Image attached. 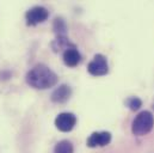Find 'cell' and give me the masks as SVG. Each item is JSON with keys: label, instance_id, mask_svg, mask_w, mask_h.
Listing matches in <instances>:
<instances>
[{"label": "cell", "instance_id": "obj_1", "mask_svg": "<svg viewBox=\"0 0 154 153\" xmlns=\"http://www.w3.org/2000/svg\"><path fill=\"white\" fill-rule=\"evenodd\" d=\"M57 80L59 76H56V73L43 64L36 65L26 74V83L34 89H38V90L53 87L54 85L57 84Z\"/></svg>", "mask_w": 154, "mask_h": 153}, {"label": "cell", "instance_id": "obj_2", "mask_svg": "<svg viewBox=\"0 0 154 153\" xmlns=\"http://www.w3.org/2000/svg\"><path fill=\"white\" fill-rule=\"evenodd\" d=\"M154 126V117L149 111H142L136 116L133 122L131 130L135 135H146L148 134Z\"/></svg>", "mask_w": 154, "mask_h": 153}, {"label": "cell", "instance_id": "obj_3", "mask_svg": "<svg viewBox=\"0 0 154 153\" xmlns=\"http://www.w3.org/2000/svg\"><path fill=\"white\" fill-rule=\"evenodd\" d=\"M87 71L92 76H104L109 72V66H108V61L106 58L102 54H97L93 60L88 64L87 66Z\"/></svg>", "mask_w": 154, "mask_h": 153}, {"label": "cell", "instance_id": "obj_4", "mask_svg": "<svg viewBox=\"0 0 154 153\" xmlns=\"http://www.w3.org/2000/svg\"><path fill=\"white\" fill-rule=\"evenodd\" d=\"M48 16H49V12L45 7L35 6L26 12L25 19H26L28 25H36V24L43 23L44 20H47Z\"/></svg>", "mask_w": 154, "mask_h": 153}, {"label": "cell", "instance_id": "obj_5", "mask_svg": "<svg viewBox=\"0 0 154 153\" xmlns=\"http://www.w3.org/2000/svg\"><path fill=\"white\" fill-rule=\"evenodd\" d=\"M77 123V117L72 113H62L55 118V126L61 132H71Z\"/></svg>", "mask_w": 154, "mask_h": 153}, {"label": "cell", "instance_id": "obj_6", "mask_svg": "<svg viewBox=\"0 0 154 153\" xmlns=\"http://www.w3.org/2000/svg\"><path fill=\"white\" fill-rule=\"evenodd\" d=\"M111 141V134L109 132H94L87 139L88 147H103Z\"/></svg>", "mask_w": 154, "mask_h": 153}, {"label": "cell", "instance_id": "obj_7", "mask_svg": "<svg viewBox=\"0 0 154 153\" xmlns=\"http://www.w3.org/2000/svg\"><path fill=\"white\" fill-rule=\"evenodd\" d=\"M71 95H72L71 87H69L68 85H61V86H59V87L53 92L51 99H53V102H55V103H65L66 101L69 99Z\"/></svg>", "mask_w": 154, "mask_h": 153}, {"label": "cell", "instance_id": "obj_8", "mask_svg": "<svg viewBox=\"0 0 154 153\" xmlns=\"http://www.w3.org/2000/svg\"><path fill=\"white\" fill-rule=\"evenodd\" d=\"M80 61H81V55L77 50V48L72 47V48H68V49H66L63 52V62L67 66L74 67Z\"/></svg>", "mask_w": 154, "mask_h": 153}, {"label": "cell", "instance_id": "obj_9", "mask_svg": "<svg viewBox=\"0 0 154 153\" xmlns=\"http://www.w3.org/2000/svg\"><path fill=\"white\" fill-rule=\"evenodd\" d=\"M54 153H73V145L68 140H62L56 144Z\"/></svg>", "mask_w": 154, "mask_h": 153}, {"label": "cell", "instance_id": "obj_10", "mask_svg": "<svg viewBox=\"0 0 154 153\" xmlns=\"http://www.w3.org/2000/svg\"><path fill=\"white\" fill-rule=\"evenodd\" d=\"M54 30L57 34V37H66L65 34H66L67 28H66L65 22L61 18H56L55 19V22H54Z\"/></svg>", "mask_w": 154, "mask_h": 153}, {"label": "cell", "instance_id": "obj_11", "mask_svg": "<svg viewBox=\"0 0 154 153\" xmlns=\"http://www.w3.org/2000/svg\"><path fill=\"white\" fill-rule=\"evenodd\" d=\"M127 104L131 110H136V109H139L141 107V101L139 98H136V97H133V98H129L127 101Z\"/></svg>", "mask_w": 154, "mask_h": 153}]
</instances>
